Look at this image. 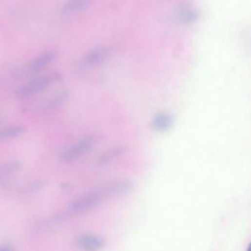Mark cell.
<instances>
[{"mask_svg":"<svg viewBox=\"0 0 251 251\" xmlns=\"http://www.w3.org/2000/svg\"><path fill=\"white\" fill-rule=\"evenodd\" d=\"M70 98V92L62 90L49 97L40 107V113L45 115L53 114L65 107Z\"/></svg>","mask_w":251,"mask_h":251,"instance_id":"cell-4","label":"cell"},{"mask_svg":"<svg viewBox=\"0 0 251 251\" xmlns=\"http://www.w3.org/2000/svg\"><path fill=\"white\" fill-rule=\"evenodd\" d=\"M109 55V50L106 47H97L91 49L84 57L83 64L87 67L98 66L104 62Z\"/></svg>","mask_w":251,"mask_h":251,"instance_id":"cell-8","label":"cell"},{"mask_svg":"<svg viewBox=\"0 0 251 251\" xmlns=\"http://www.w3.org/2000/svg\"><path fill=\"white\" fill-rule=\"evenodd\" d=\"M92 0H68L62 8L63 14H69L87 9L91 5Z\"/></svg>","mask_w":251,"mask_h":251,"instance_id":"cell-11","label":"cell"},{"mask_svg":"<svg viewBox=\"0 0 251 251\" xmlns=\"http://www.w3.org/2000/svg\"><path fill=\"white\" fill-rule=\"evenodd\" d=\"M26 131L27 127L24 125H13L0 129V142L17 138L25 133Z\"/></svg>","mask_w":251,"mask_h":251,"instance_id":"cell-10","label":"cell"},{"mask_svg":"<svg viewBox=\"0 0 251 251\" xmlns=\"http://www.w3.org/2000/svg\"><path fill=\"white\" fill-rule=\"evenodd\" d=\"M55 52H47L33 59L27 66L25 72L28 75H35L44 70L55 59Z\"/></svg>","mask_w":251,"mask_h":251,"instance_id":"cell-5","label":"cell"},{"mask_svg":"<svg viewBox=\"0 0 251 251\" xmlns=\"http://www.w3.org/2000/svg\"><path fill=\"white\" fill-rule=\"evenodd\" d=\"M174 124V117L169 113H159L152 119V126L154 130L162 133L171 128Z\"/></svg>","mask_w":251,"mask_h":251,"instance_id":"cell-9","label":"cell"},{"mask_svg":"<svg viewBox=\"0 0 251 251\" xmlns=\"http://www.w3.org/2000/svg\"><path fill=\"white\" fill-rule=\"evenodd\" d=\"M76 242L77 246L82 251H98L104 245L102 239L94 234L81 235Z\"/></svg>","mask_w":251,"mask_h":251,"instance_id":"cell-7","label":"cell"},{"mask_svg":"<svg viewBox=\"0 0 251 251\" xmlns=\"http://www.w3.org/2000/svg\"><path fill=\"white\" fill-rule=\"evenodd\" d=\"M101 137L102 136L99 133H92L79 139L60 154L59 161L62 163L68 164L80 159L99 143Z\"/></svg>","mask_w":251,"mask_h":251,"instance_id":"cell-2","label":"cell"},{"mask_svg":"<svg viewBox=\"0 0 251 251\" xmlns=\"http://www.w3.org/2000/svg\"><path fill=\"white\" fill-rule=\"evenodd\" d=\"M43 185H44L43 181H42V180H36V181H32L31 183L23 187L22 191L23 192H34V191H37L41 189Z\"/></svg>","mask_w":251,"mask_h":251,"instance_id":"cell-13","label":"cell"},{"mask_svg":"<svg viewBox=\"0 0 251 251\" xmlns=\"http://www.w3.org/2000/svg\"><path fill=\"white\" fill-rule=\"evenodd\" d=\"M134 183L129 179H116L79 197L70 206L72 213H83L92 210L107 198L130 192Z\"/></svg>","mask_w":251,"mask_h":251,"instance_id":"cell-1","label":"cell"},{"mask_svg":"<svg viewBox=\"0 0 251 251\" xmlns=\"http://www.w3.org/2000/svg\"><path fill=\"white\" fill-rule=\"evenodd\" d=\"M21 168V162L19 161H10L0 166V183L8 178L10 174L19 171Z\"/></svg>","mask_w":251,"mask_h":251,"instance_id":"cell-12","label":"cell"},{"mask_svg":"<svg viewBox=\"0 0 251 251\" xmlns=\"http://www.w3.org/2000/svg\"><path fill=\"white\" fill-rule=\"evenodd\" d=\"M62 79V75L59 72H53L38 77L20 87L16 91V97L18 99H22L33 97L39 93L43 92L53 84L60 82Z\"/></svg>","mask_w":251,"mask_h":251,"instance_id":"cell-3","label":"cell"},{"mask_svg":"<svg viewBox=\"0 0 251 251\" xmlns=\"http://www.w3.org/2000/svg\"><path fill=\"white\" fill-rule=\"evenodd\" d=\"M127 146L123 145H117L113 147L107 149L98 156L97 159V164L98 166L103 167L110 165L120 156H123L127 153Z\"/></svg>","mask_w":251,"mask_h":251,"instance_id":"cell-6","label":"cell"},{"mask_svg":"<svg viewBox=\"0 0 251 251\" xmlns=\"http://www.w3.org/2000/svg\"><path fill=\"white\" fill-rule=\"evenodd\" d=\"M0 251H14V249L11 245H4L0 247Z\"/></svg>","mask_w":251,"mask_h":251,"instance_id":"cell-14","label":"cell"},{"mask_svg":"<svg viewBox=\"0 0 251 251\" xmlns=\"http://www.w3.org/2000/svg\"><path fill=\"white\" fill-rule=\"evenodd\" d=\"M247 251H251V244H250L249 246H248V250H247Z\"/></svg>","mask_w":251,"mask_h":251,"instance_id":"cell-15","label":"cell"}]
</instances>
